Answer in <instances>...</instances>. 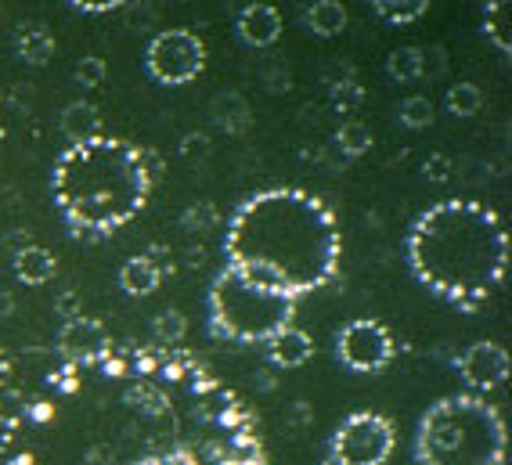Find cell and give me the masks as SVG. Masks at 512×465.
Segmentation results:
<instances>
[{"label": "cell", "instance_id": "6da1fadb", "mask_svg": "<svg viewBox=\"0 0 512 465\" xmlns=\"http://www.w3.org/2000/svg\"><path fill=\"white\" fill-rule=\"evenodd\" d=\"M224 256L228 267L300 300L339 274L336 213L300 188L256 192L231 213Z\"/></svg>", "mask_w": 512, "mask_h": 465}, {"label": "cell", "instance_id": "7a4b0ae2", "mask_svg": "<svg viewBox=\"0 0 512 465\" xmlns=\"http://www.w3.org/2000/svg\"><path fill=\"white\" fill-rule=\"evenodd\" d=\"M404 256L415 282L433 296L476 310L505 278L509 235L502 217L473 199H444L422 210L408 228Z\"/></svg>", "mask_w": 512, "mask_h": 465}, {"label": "cell", "instance_id": "3957f363", "mask_svg": "<svg viewBox=\"0 0 512 465\" xmlns=\"http://www.w3.org/2000/svg\"><path fill=\"white\" fill-rule=\"evenodd\" d=\"M156 181V155L123 137L69 145L51 174V195L76 238H101L145 210Z\"/></svg>", "mask_w": 512, "mask_h": 465}, {"label": "cell", "instance_id": "277c9868", "mask_svg": "<svg viewBox=\"0 0 512 465\" xmlns=\"http://www.w3.org/2000/svg\"><path fill=\"white\" fill-rule=\"evenodd\" d=\"M505 422L480 397H444L433 404L415 433L419 465H502Z\"/></svg>", "mask_w": 512, "mask_h": 465}, {"label": "cell", "instance_id": "5b68a950", "mask_svg": "<svg viewBox=\"0 0 512 465\" xmlns=\"http://www.w3.org/2000/svg\"><path fill=\"white\" fill-rule=\"evenodd\" d=\"M296 318V296L260 282L253 274L224 267L210 285V329L231 343H267Z\"/></svg>", "mask_w": 512, "mask_h": 465}, {"label": "cell", "instance_id": "8992f818", "mask_svg": "<svg viewBox=\"0 0 512 465\" xmlns=\"http://www.w3.org/2000/svg\"><path fill=\"white\" fill-rule=\"evenodd\" d=\"M397 433L394 422L375 411H354L343 426L332 433L329 458L332 465H386L394 455Z\"/></svg>", "mask_w": 512, "mask_h": 465}, {"label": "cell", "instance_id": "52a82bcc", "mask_svg": "<svg viewBox=\"0 0 512 465\" xmlns=\"http://www.w3.org/2000/svg\"><path fill=\"white\" fill-rule=\"evenodd\" d=\"M206 69V44L195 29H163L145 47V73L163 87H184Z\"/></svg>", "mask_w": 512, "mask_h": 465}, {"label": "cell", "instance_id": "ba28073f", "mask_svg": "<svg viewBox=\"0 0 512 465\" xmlns=\"http://www.w3.org/2000/svg\"><path fill=\"white\" fill-rule=\"evenodd\" d=\"M394 336L383 321L372 318H354L347 321L336 336V357L350 372H383L394 361Z\"/></svg>", "mask_w": 512, "mask_h": 465}, {"label": "cell", "instance_id": "9c48e42d", "mask_svg": "<svg viewBox=\"0 0 512 465\" xmlns=\"http://www.w3.org/2000/svg\"><path fill=\"white\" fill-rule=\"evenodd\" d=\"M458 375L473 390H502L505 379H509V354H505V347L491 343V339H480V343H473L466 354L458 357Z\"/></svg>", "mask_w": 512, "mask_h": 465}, {"label": "cell", "instance_id": "30bf717a", "mask_svg": "<svg viewBox=\"0 0 512 465\" xmlns=\"http://www.w3.org/2000/svg\"><path fill=\"white\" fill-rule=\"evenodd\" d=\"M112 339L105 332V325L94 318H69L65 329L58 332V350H62L69 361H83V365H94L101 357L109 354Z\"/></svg>", "mask_w": 512, "mask_h": 465}, {"label": "cell", "instance_id": "8fae6325", "mask_svg": "<svg viewBox=\"0 0 512 465\" xmlns=\"http://www.w3.org/2000/svg\"><path fill=\"white\" fill-rule=\"evenodd\" d=\"M235 33L246 47H275L278 37H282V15H278L275 4H246V8L235 15Z\"/></svg>", "mask_w": 512, "mask_h": 465}, {"label": "cell", "instance_id": "7c38bea8", "mask_svg": "<svg viewBox=\"0 0 512 465\" xmlns=\"http://www.w3.org/2000/svg\"><path fill=\"white\" fill-rule=\"evenodd\" d=\"M264 347H267V357H271V365H278V368H303L314 357V339L303 329H296V325L275 332Z\"/></svg>", "mask_w": 512, "mask_h": 465}, {"label": "cell", "instance_id": "4fadbf2b", "mask_svg": "<svg viewBox=\"0 0 512 465\" xmlns=\"http://www.w3.org/2000/svg\"><path fill=\"white\" fill-rule=\"evenodd\" d=\"M11 267H15V278H19V282L47 285L51 278H55L58 260H55V253H51V249L33 246V242H29V246L15 249V256H11Z\"/></svg>", "mask_w": 512, "mask_h": 465}, {"label": "cell", "instance_id": "5bb4252c", "mask_svg": "<svg viewBox=\"0 0 512 465\" xmlns=\"http://www.w3.org/2000/svg\"><path fill=\"white\" fill-rule=\"evenodd\" d=\"M15 55L29 65H47L55 55V37L44 22H19L15 26Z\"/></svg>", "mask_w": 512, "mask_h": 465}, {"label": "cell", "instance_id": "9a60e30c", "mask_svg": "<svg viewBox=\"0 0 512 465\" xmlns=\"http://www.w3.org/2000/svg\"><path fill=\"white\" fill-rule=\"evenodd\" d=\"M58 127L69 137V145H80V141H91V137L101 134V112L94 109L91 101H69L58 116Z\"/></svg>", "mask_w": 512, "mask_h": 465}, {"label": "cell", "instance_id": "2e32d148", "mask_svg": "<svg viewBox=\"0 0 512 465\" xmlns=\"http://www.w3.org/2000/svg\"><path fill=\"white\" fill-rule=\"evenodd\" d=\"M303 26L321 40L339 37L347 29V8L339 0H307L303 4Z\"/></svg>", "mask_w": 512, "mask_h": 465}, {"label": "cell", "instance_id": "e0dca14e", "mask_svg": "<svg viewBox=\"0 0 512 465\" xmlns=\"http://www.w3.org/2000/svg\"><path fill=\"white\" fill-rule=\"evenodd\" d=\"M484 37L498 55L512 58V0H487L484 4Z\"/></svg>", "mask_w": 512, "mask_h": 465}, {"label": "cell", "instance_id": "ac0fdd59", "mask_svg": "<svg viewBox=\"0 0 512 465\" xmlns=\"http://www.w3.org/2000/svg\"><path fill=\"white\" fill-rule=\"evenodd\" d=\"M163 282V271H159L145 253L141 256H130L127 264L119 267V289L127 292V296H152Z\"/></svg>", "mask_w": 512, "mask_h": 465}, {"label": "cell", "instance_id": "d6986e66", "mask_svg": "<svg viewBox=\"0 0 512 465\" xmlns=\"http://www.w3.org/2000/svg\"><path fill=\"white\" fill-rule=\"evenodd\" d=\"M210 116L224 134H246L249 130V105L238 91H224L213 98Z\"/></svg>", "mask_w": 512, "mask_h": 465}, {"label": "cell", "instance_id": "ffe728a7", "mask_svg": "<svg viewBox=\"0 0 512 465\" xmlns=\"http://www.w3.org/2000/svg\"><path fill=\"white\" fill-rule=\"evenodd\" d=\"M368 4L390 26H408V22H419L430 11L433 0H368Z\"/></svg>", "mask_w": 512, "mask_h": 465}, {"label": "cell", "instance_id": "44dd1931", "mask_svg": "<svg viewBox=\"0 0 512 465\" xmlns=\"http://www.w3.org/2000/svg\"><path fill=\"white\" fill-rule=\"evenodd\" d=\"M332 145L347 155V159H361L365 152H372L375 137H372V130H368V123H361V119H347V123L336 130V141H332Z\"/></svg>", "mask_w": 512, "mask_h": 465}, {"label": "cell", "instance_id": "7402d4cb", "mask_svg": "<svg viewBox=\"0 0 512 465\" xmlns=\"http://www.w3.org/2000/svg\"><path fill=\"white\" fill-rule=\"evenodd\" d=\"M386 73L394 83H415L422 80V47H397L386 58Z\"/></svg>", "mask_w": 512, "mask_h": 465}, {"label": "cell", "instance_id": "603a6c76", "mask_svg": "<svg viewBox=\"0 0 512 465\" xmlns=\"http://www.w3.org/2000/svg\"><path fill=\"white\" fill-rule=\"evenodd\" d=\"M444 105H448L451 116L458 119H469V116H480L484 112V91L476 87V83H455L448 91V98H444Z\"/></svg>", "mask_w": 512, "mask_h": 465}, {"label": "cell", "instance_id": "cb8c5ba5", "mask_svg": "<svg viewBox=\"0 0 512 465\" xmlns=\"http://www.w3.org/2000/svg\"><path fill=\"white\" fill-rule=\"evenodd\" d=\"M397 116H401V127H408V130H426L433 123V116H437V109H433V101L426 98V94H412V98L401 101Z\"/></svg>", "mask_w": 512, "mask_h": 465}, {"label": "cell", "instance_id": "d4e9b609", "mask_svg": "<svg viewBox=\"0 0 512 465\" xmlns=\"http://www.w3.org/2000/svg\"><path fill=\"white\" fill-rule=\"evenodd\" d=\"M184 332H188V321H184L181 310H163V314H156V321H152V336H156L159 343H181Z\"/></svg>", "mask_w": 512, "mask_h": 465}, {"label": "cell", "instance_id": "484cf974", "mask_svg": "<svg viewBox=\"0 0 512 465\" xmlns=\"http://www.w3.org/2000/svg\"><path fill=\"white\" fill-rule=\"evenodd\" d=\"M105 76H109V69H105V62H101L98 55H83L80 62H76V69H73V80L80 83V87H87V91L101 87V83H105Z\"/></svg>", "mask_w": 512, "mask_h": 465}, {"label": "cell", "instance_id": "4316f807", "mask_svg": "<svg viewBox=\"0 0 512 465\" xmlns=\"http://www.w3.org/2000/svg\"><path fill=\"white\" fill-rule=\"evenodd\" d=\"M181 159L184 163H206L210 159V152H213V141H210V134H202V130H192V134H184L181 137Z\"/></svg>", "mask_w": 512, "mask_h": 465}, {"label": "cell", "instance_id": "83f0119b", "mask_svg": "<svg viewBox=\"0 0 512 465\" xmlns=\"http://www.w3.org/2000/svg\"><path fill=\"white\" fill-rule=\"evenodd\" d=\"M184 231H192V235H202V231H210L217 224V210H213L210 202H199V206H188L181 217Z\"/></svg>", "mask_w": 512, "mask_h": 465}, {"label": "cell", "instance_id": "f1b7e54d", "mask_svg": "<svg viewBox=\"0 0 512 465\" xmlns=\"http://www.w3.org/2000/svg\"><path fill=\"white\" fill-rule=\"evenodd\" d=\"M451 174H455V163H451V155L444 152H433L426 163H422V177L433 184H448Z\"/></svg>", "mask_w": 512, "mask_h": 465}, {"label": "cell", "instance_id": "f546056e", "mask_svg": "<svg viewBox=\"0 0 512 465\" xmlns=\"http://www.w3.org/2000/svg\"><path fill=\"white\" fill-rule=\"evenodd\" d=\"M65 4L76 8V11H83V15H109V11L123 8L127 0H65Z\"/></svg>", "mask_w": 512, "mask_h": 465}, {"label": "cell", "instance_id": "4dcf8cb0", "mask_svg": "<svg viewBox=\"0 0 512 465\" xmlns=\"http://www.w3.org/2000/svg\"><path fill=\"white\" fill-rule=\"evenodd\" d=\"M332 94H336V105H357L361 101V87L357 83H347V87L339 83V87H332Z\"/></svg>", "mask_w": 512, "mask_h": 465}, {"label": "cell", "instance_id": "1f68e13d", "mask_svg": "<svg viewBox=\"0 0 512 465\" xmlns=\"http://www.w3.org/2000/svg\"><path fill=\"white\" fill-rule=\"evenodd\" d=\"M58 314H62L65 321H69V318H80V314H76V292H65L62 300H58Z\"/></svg>", "mask_w": 512, "mask_h": 465}, {"label": "cell", "instance_id": "d6a6232c", "mask_svg": "<svg viewBox=\"0 0 512 465\" xmlns=\"http://www.w3.org/2000/svg\"><path fill=\"white\" fill-rule=\"evenodd\" d=\"M11 310H15V300H11V292H0V318H8Z\"/></svg>", "mask_w": 512, "mask_h": 465}, {"label": "cell", "instance_id": "836d02e7", "mask_svg": "<svg viewBox=\"0 0 512 465\" xmlns=\"http://www.w3.org/2000/svg\"><path fill=\"white\" fill-rule=\"evenodd\" d=\"M8 372H11V361H8V354L0 350V386L8 383Z\"/></svg>", "mask_w": 512, "mask_h": 465}, {"label": "cell", "instance_id": "e575fe53", "mask_svg": "<svg viewBox=\"0 0 512 465\" xmlns=\"http://www.w3.org/2000/svg\"><path fill=\"white\" fill-rule=\"evenodd\" d=\"M181 4H188V0H181Z\"/></svg>", "mask_w": 512, "mask_h": 465}]
</instances>
